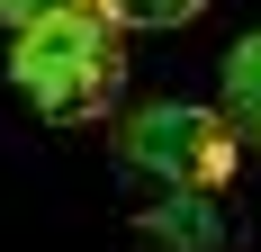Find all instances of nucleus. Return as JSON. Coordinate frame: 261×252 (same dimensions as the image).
I'll use <instances>...</instances> for the list:
<instances>
[{"mask_svg": "<svg viewBox=\"0 0 261 252\" xmlns=\"http://www.w3.org/2000/svg\"><path fill=\"white\" fill-rule=\"evenodd\" d=\"M9 81L45 126H90L126 90V45L99 9H63V18H36L9 36Z\"/></svg>", "mask_w": 261, "mask_h": 252, "instance_id": "obj_1", "label": "nucleus"}, {"mask_svg": "<svg viewBox=\"0 0 261 252\" xmlns=\"http://www.w3.org/2000/svg\"><path fill=\"white\" fill-rule=\"evenodd\" d=\"M117 162L153 189H225L234 180V126L198 99H135L117 108Z\"/></svg>", "mask_w": 261, "mask_h": 252, "instance_id": "obj_2", "label": "nucleus"}, {"mask_svg": "<svg viewBox=\"0 0 261 252\" xmlns=\"http://www.w3.org/2000/svg\"><path fill=\"white\" fill-rule=\"evenodd\" d=\"M144 252H234L243 243V216L225 189H153V207L135 216Z\"/></svg>", "mask_w": 261, "mask_h": 252, "instance_id": "obj_3", "label": "nucleus"}, {"mask_svg": "<svg viewBox=\"0 0 261 252\" xmlns=\"http://www.w3.org/2000/svg\"><path fill=\"white\" fill-rule=\"evenodd\" d=\"M225 126L234 144H261V27L225 45Z\"/></svg>", "mask_w": 261, "mask_h": 252, "instance_id": "obj_4", "label": "nucleus"}, {"mask_svg": "<svg viewBox=\"0 0 261 252\" xmlns=\"http://www.w3.org/2000/svg\"><path fill=\"white\" fill-rule=\"evenodd\" d=\"M90 9H99L117 36H153V27H189L207 0H90Z\"/></svg>", "mask_w": 261, "mask_h": 252, "instance_id": "obj_5", "label": "nucleus"}, {"mask_svg": "<svg viewBox=\"0 0 261 252\" xmlns=\"http://www.w3.org/2000/svg\"><path fill=\"white\" fill-rule=\"evenodd\" d=\"M63 9H90V0H0V27L18 36V27H36V18H63Z\"/></svg>", "mask_w": 261, "mask_h": 252, "instance_id": "obj_6", "label": "nucleus"}]
</instances>
